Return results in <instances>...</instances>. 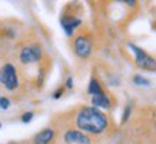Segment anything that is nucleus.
Returning <instances> with one entry per match:
<instances>
[{"instance_id": "f257e3e1", "label": "nucleus", "mask_w": 156, "mask_h": 144, "mask_svg": "<svg viewBox=\"0 0 156 144\" xmlns=\"http://www.w3.org/2000/svg\"><path fill=\"white\" fill-rule=\"evenodd\" d=\"M76 124L82 131L100 134L108 127V117L96 107H83L76 116Z\"/></svg>"}, {"instance_id": "f03ea898", "label": "nucleus", "mask_w": 156, "mask_h": 144, "mask_svg": "<svg viewBox=\"0 0 156 144\" xmlns=\"http://www.w3.org/2000/svg\"><path fill=\"white\" fill-rule=\"evenodd\" d=\"M128 47L130 50H133L135 56H136L137 67H140V69H143V70H147V71H156V60L153 57H151L143 49L137 47L136 44H133V43H128Z\"/></svg>"}, {"instance_id": "7ed1b4c3", "label": "nucleus", "mask_w": 156, "mask_h": 144, "mask_svg": "<svg viewBox=\"0 0 156 144\" xmlns=\"http://www.w3.org/2000/svg\"><path fill=\"white\" fill-rule=\"evenodd\" d=\"M0 83L5 84V87L7 90H14L19 86V80H17V74H16V69L13 64H5L0 70Z\"/></svg>"}, {"instance_id": "20e7f679", "label": "nucleus", "mask_w": 156, "mask_h": 144, "mask_svg": "<svg viewBox=\"0 0 156 144\" xmlns=\"http://www.w3.org/2000/svg\"><path fill=\"white\" fill-rule=\"evenodd\" d=\"M40 57H42V47L37 46V44L24 47L23 50L20 51V61L23 64H29V63L37 61V60H40Z\"/></svg>"}, {"instance_id": "39448f33", "label": "nucleus", "mask_w": 156, "mask_h": 144, "mask_svg": "<svg viewBox=\"0 0 156 144\" xmlns=\"http://www.w3.org/2000/svg\"><path fill=\"white\" fill-rule=\"evenodd\" d=\"M75 51L76 54L82 59H86V57L90 56V53H92V43L87 37L85 36H79V37H76L75 40Z\"/></svg>"}, {"instance_id": "423d86ee", "label": "nucleus", "mask_w": 156, "mask_h": 144, "mask_svg": "<svg viewBox=\"0 0 156 144\" xmlns=\"http://www.w3.org/2000/svg\"><path fill=\"white\" fill-rule=\"evenodd\" d=\"M65 141L67 144H90L89 137L77 130H67L65 134Z\"/></svg>"}, {"instance_id": "0eeeda50", "label": "nucleus", "mask_w": 156, "mask_h": 144, "mask_svg": "<svg viewBox=\"0 0 156 144\" xmlns=\"http://www.w3.org/2000/svg\"><path fill=\"white\" fill-rule=\"evenodd\" d=\"M60 23H62V27L65 30L67 36H72L73 34V30H75L79 24H80V20L79 19H75V17H69V16H65L60 19Z\"/></svg>"}, {"instance_id": "6e6552de", "label": "nucleus", "mask_w": 156, "mask_h": 144, "mask_svg": "<svg viewBox=\"0 0 156 144\" xmlns=\"http://www.w3.org/2000/svg\"><path fill=\"white\" fill-rule=\"evenodd\" d=\"M55 137V131L52 129H46V130L40 131L39 134L34 137V144H49Z\"/></svg>"}, {"instance_id": "1a4fd4ad", "label": "nucleus", "mask_w": 156, "mask_h": 144, "mask_svg": "<svg viewBox=\"0 0 156 144\" xmlns=\"http://www.w3.org/2000/svg\"><path fill=\"white\" fill-rule=\"evenodd\" d=\"M92 104H93V107H99V108H109L110 107V100H109V97L106 96L105 93L102 94H98V96H93L92 97Z\"/></svg>"}, {"instance_id": "9d476101", "label": "nucleus", "mask_w": 156, "mask_h": 144, "mask_svg": "<svg viewBox=\"0 0 156 144\" xmlns=\"http://www.w3.org/2000/svg\"><path fill=\"white\" fill-rule=\"evenodd\" d=\"M87 91H89V94H92V96H98V94H102L103 93V90H102V86L99 84V81L96 79H92L89 83V87H87Z\"/></svg>"}, {"instance_id": "9b49d317", "label": "nucleus", "mask_w": 156, "mask_h": 144, "mask_svg": "<svg viewBox=\"0 0 156 144\" xmlns=\"http://www.w3.org/2000/svg\"><path fill=\"white\" fill-rule=\"evenodd\" d=\"M133 83L136 84V86H143V87H149V86H151V81L140 74H136L133 77Z\"/></svg>"}, {"instance_id": "f8f14e48", "label": "nucleus", "mask_w": 156, "mask_h": 144, "mask_svg": "<svg viewBox=\"0 0 156 144\" xmlns=\"http://www.w3.org/2000/svg\"><path fill=\"white\" fill-rule=\"evenodd\" d=\"M130 113H132V103H128L126 107H125V111H123V116H122V123H128L129 117H130Z\"/></svg>"}, {"instance_id": "ddd939ff", "label": "nucleus", "mask_w": 156, "mask_h": 144, "mask_svg": "<svg viewBox=\"0 0 156 144\" xmlns=\"http://www.w3.org/2000/svg\"><path fill=\"white\" fill-rule=\"evenodd\" d=\"M32 118H33V113L32 111H26L23 116H22V121H23V123H30Z\"/></svg>"}, {"instance_id": "4468645a", "label": "nucleus", "mask_w": 156, "mask_h": 144, "mask_svg": "<svg viewBox=\"0 0 156 144\" xmlns=\"http://www.w3.org/2000/svg\"><path fill=\"white\" fill-rule=\"evenodd\" d=\"M9 106H10L9 98H6V97H0V108H3V110H6V108H9Z\"/></svg>"}, {"instance_id": "2eb2a0df", "label": "nucleus", "mask_w": 156, "mask_h": 144, "mask_svg": "<svg viewBox=\"0 0 156 144\" xmlns=\"http://www.w3.org/2000/svg\"><path fill=\"white\" fill-rule=\"evenodd\" d=\"M66 87L67 88H72V87H73V79H72V77H69V79L66 80Z\"/></svg>"}, {"instance_id": "dca6fc26", "label": "nucleus", "mask_w": 156, "mask_h": 144, "mask_svg": "<svg viewBox=\"0 0 156 144\" xmlns=\"http://www.w3.org/2000/svg\"><path fill=\"white\" fill-rule=\"evenodd\" d=\"M62 93H63V88H59V90H57L56 93L53 94V97H55V98H59V97L62 96Z\"/></svg>"}, {"instance_id": "f3484780", "label": "nucleus", "mask_w": 156, "mask_h": 144, "mask_svg": "<svg viewBox=\"0 0 156 144\" xmlns=\"http://www.w3.org/2000/svg\"><path fill=\"white\" fill-rule=\"evenodd\" d=\"M126 3H128V5H136V2H135V0H128V2H126Z\"/></svg>"}, {"instance_id": "a211bd4d", "label": "nucleus", "mask_w": 156, "mask_h": 144, "mask_svg": "<svg viewBox=\"0 0 156 144\" xmlns=\"http://www.w3.org/2000/svg\"><path fill=\"white\" fill-rule=\"evenodd\" d=\"M0 129H2V124H0Z\"/></svg>"}]
</instances>
